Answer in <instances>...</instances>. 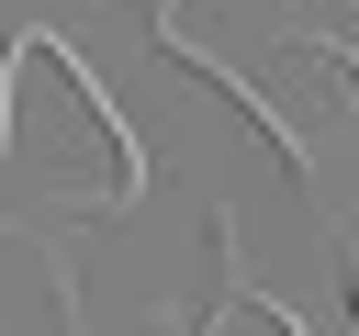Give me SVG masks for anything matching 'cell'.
I'll return each mask as SVG.
<instances>
[{"label": "cell", "mask_w": 359, "mask_h": 336, "mask_svg": "<svg viewBox=\"0 0 359 336\" xmlns=\"http://www.w3.org/2000/svg\"><path fill=\"white\" fill-rule=\"evenodd\" d=\"M34 78H45V101H56V112H67L79 134H90V157H79L67 179H56V213H112V202L135 190V146L112 134V101H101V90H90V78H79V67H67L56 45H45V34H34ZM22 157H56V146H0V179H11Z\"/></svg>", "instance_id": "6da1fadb"}]
</instances>
